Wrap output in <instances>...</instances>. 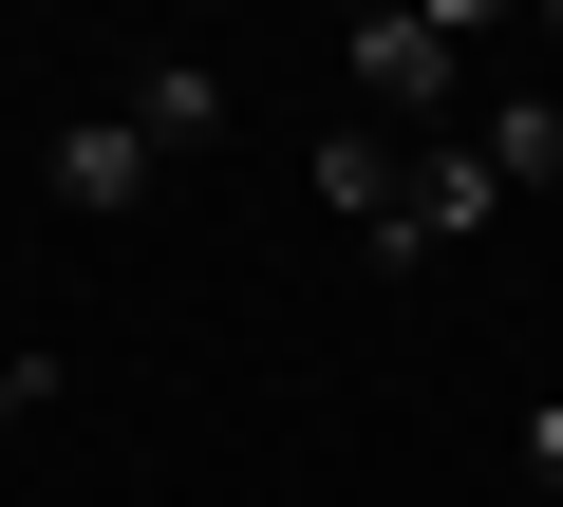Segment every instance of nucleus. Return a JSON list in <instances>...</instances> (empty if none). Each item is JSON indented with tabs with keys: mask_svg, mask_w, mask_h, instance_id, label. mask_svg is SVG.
Segmentation results:
<instances>
[{
	"mask_svg": "<svg viewBox=\"0 0 563 507\" xmlns=\"http://www.w3.org/2000/svg\"><path fill=\"white\" fill-rule=\"evenodd\" d=\"M488 169L544 188V169H563V95H507V113H488Z\"/></svg>",
	"mask_w": 563,
	"mask_h": 507,
	"instance_id": "6",
	"label": "nucleus"
},
{
	"mask_svg": "<svg viewBox=\"0 0 563 507\" xmlns=\"http://www.w3.org/2000/svg\"><path fill=\"white\" fill-rule=\"evenodd\" d=\"M488 225H507L488 132H432V151H413V244H488Z\"/></svg>",
	"mask_w": 563,
	"mask_h": 507,
	"instance_id": "4",
	"label": "nucleus"
},
{
	"mask_svg": "<svg viewBox=\"0 0 563 507\" xmlns=\"http://www.w3.org/2000/svg\"><path fill=\"white\" fill-rule=\"evenodd\" d=\"M320 207H357V244H376V264H413V169H395V132H320Z\"/></svg>",
	"mask_w": 563,
	"mask_h": 507,
	"instance_id": "3",
	"label": "nucleus"
},
{
	"mask_svg": "<svg viewBox=\"0 0 563 507\" xmlns=\"http://www.w3.org/2000/svg\"><path fill=\"white\" fill-rule=\"evenodd\" d=\"M57 414V357H0V432H38Z\"/></svg>",
	"mask_w": 563,
	"mask_h": 507,
	"instance_id": "7",
	"label": "nucleus"
},
{
	"mask_svg": "<svg viewBox=\"0 0 563 507\" xmlns=\"http://www.w3.org/2000/svg\"><path fill=\"white\" fill-rule=\"evenodd\" d=\"M526 470H544V488H563V395H526Z\"/></svg>",
	"mask_w": 563,
	"mask_h": 507,
	"instance_id": "8",
	"label": "nucleus"
},
{
	"mask_svg": "<svg viewBox=\"0 0 563 507\" xmlns=\"http://www.w3.org/2000/svg\"><path fill=\"white\" fill-rule=\"evenodd\" d=\"M544 57H563V0H544Z\"/></svg>",
	"mask_w": 563,
	"mask_h": 507,
	"instance_id": "9",
	"label": "nucleus"
},
{
	"mask_svg": "<svg viewBox=\"0 0 563 507\" xmlns=\"http://www.w3.org/2000/svg\"><path fill=\"white\" fill-rule=\"evenodd\" d=\"M38 188H57V207H95V225H132V207L169 188V151H151L132 113H57V151H38Z\"/></svg>",
	"mask_w": 563,
	"mask_h": 507,
	"instance_id": "2",
	"label": "nucleus"
},
{
	"mask_svg": "<svg viewBox=\"0 0 563 507\" xmlns=\"http://www.w3.org/2000/svg\"><path fill=\"white\" fill-rule=\"evenodd\" d=\"M451 57H470V0L357 20V38H339V76H357V132H376V113H413V132H432V113H451Z\"/></svg>",
	"mask_w": 563,
	"mask_h": 507,
	"instance_id": "1",
	"label": "nucleus"
},
{
	"mask_svg": "<svg viewBox=\"0 0 563 507\" xmlns=\"http://www.w3.org/2000/svg\"><path fill=\"white\" fill-rule=\"evenodd\" d=\"M132 132H151V151H207V132H225V57H151V76H132Z\"/></svg>",
	"mask_w": 563,
	"mask_h": 507,
	"instance_id": "5",
	"label": "nucleus"
}]
</instances>
